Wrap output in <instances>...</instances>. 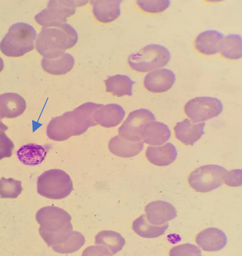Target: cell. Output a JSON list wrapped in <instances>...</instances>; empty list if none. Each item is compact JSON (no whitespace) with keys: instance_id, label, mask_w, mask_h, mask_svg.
<instances>
[{"instance_id":"obj_15","label":"cell","mask_w":242,"mask_h":256,"mask_svg":"<svg viewBox=\"0 0 242 256\" xmlns=\"http://www.w3.org/2000/svg\"><path fill=\"white\" fill-rule=\"evenodd\" d=\"M196 242L205 252H214L222 250L228 244V238L220 230L210 228L200 232L196 236Z\"/></svg>"},{"instance_id":"obj_30","label":"cell","mask_w":242,"mask_h":256,"mask_svg":"<svg viewBox=\"0 0 242 256\" xmlns=\"http://www.w3.org/2000/svg\"><path fill=\"white\" fill-rule=\"evenodd\" d=\"M137 4L140 8L145 12L158 13L166 11L170 5V1L161 0V1H137Z\"/></svg>"},{"instance_id":"obj_34","label":"cell","mask_w":242,"mask_h":256,"mask_svg":"<svg viewBox=\"0 0 242 256\" xmlns=\"http://www.w3.org/2000/svg\"><path fill=\"white\" fill-rule=\"evenodd\" d=\"M240 172V170H236L228 172L226 176L224 184L230 186H241V184H239L238 181V180L239 182L241 181L240 178H239L238 180V176H241V174L238 175L239 172Z\"/></svg>"},{"instance_id":"obj_29","label":"cell","mask_w":242,"mask_h":256,"mask_svg":"<svg viewBox=\"0 0 242 256\" xmlns=\"http://www.w3.org/2000/svg\"><path fill=\"white\" fill-rule=\"evenodd\" d=\"M22 182L12 178L0 179V198H16L22 194Z\"/></svg>"},{"instance_id":"obj_21","label":"cell","mask_w":242,"mask_h":256,"mask_svg":"<svg viewBox=\"0 0 242 256\" xmlns=\"http://www.w3.org/2000/svg\"><path fill=\"white\" fill-rule=\"evenodd\" d=\"M146 156L150 163L157 166H168L172 164L178 156L175 146L166 144L160 147H148Z\"/></svg>"},{"instance_id":"obj_28","label":"cell","mask_w":242,"mask_h":256,"mask_svg":"<svg viewBox=\"0 0 242 256\" xmlns=\"http://www.w3.org/2000/svg\"><path fill=\"white\" fill-rule=\"evenodd\" d=\"M86 240L83 235L78 232H72V236L64 244L52 247L54 252L60 254H70L77 252L85 244Z\"/></svg>"},{"instance_id":"obj_1","label":"cell","mask_w":242,"mask_h":256,"mask_svg":"<svg viewBox=\"0 0 242 256\" xmlns=\"http://www.w3.org/2000/svg\"><path fill=\"white\" fill-rule=\"evenodd\" d=\"M102 106L93 102L85 103L74 110L54 118L48 124L46 135L51 140L64 141L84 134L90 127L97 126L93 114Z\"/></svg>"},{"instance_id":"obj_24","label":"cell","mask_w":242,"mask_h":256,"mask_svg":"<svg viewBox=\"0 0 242 256\" xmlns=\"http://www.w3.org/2000/svg\"><path fill=\"white\" fill-rule=\"evenodd\" d=\"M105 83L106 92L113 96H123L132 95V86L135 82L128 76L117 74L108 77Z\"/></svg>"},{"instance_id":"obj_9","label":"cell","mask_w":242,"mask_h":256,"mask_svg":"<svg viewBox=\"0 0 242 256\" xmlns=\"http://www.w3.org/2000/svg\"><path fill=\"white\" fill-rule=\"evenodd\" d=\"M224 106L220 99L199 96L192 99L184 106V113L194 122H204L220 116Z\"/></svg>"},{"instance_id":"obj_27","label":"cell","mask_w":242,"mask_h":256,"mask_svg":"<svg viewBox=\"0 0 242 256\" xmlns=\"http://www.w3.org/2000/svg\"><path fill=\"white\" fill-rule=\"evenodd\" d=\"M220 52L221 56L230 60L242 58V36L238 34H230L221 41Z\"/></svg>"},{"instance_id":"obj_31","label":"cell","mask_w":242,"mask_h":256,"mask_svg":"<svg viewBox=\"0 0 242 256\" xmlns=\"http://www.w3.org/2000/svg\"><path fill=\"white\" fill-rule=\"evenodd\" d=\"M170 256H202L201 250L196 246L186 244L172 248L169 252Z\"/></svg>"},{"instance_id":"obj_8","label":"cell","mask_w":242,"mask_h":256,"mask_svg":"<svg viewBox=\"0 0 242 256\" xmlns=\"http://www.w3.org/2000/svg\"><path fill=\"white\" fill-rule=\"evenodd\" d=\"M228 172L222 166L215 164L202 166L192 172L188 182L198 192H212L224 184Z\"/></svg>"},{"instance_id":"obj_14","label":"cell","mask_w":242,"mask_h":256,"mask_svg":"<svg viewBox=\"0 0 242 256\" xmlns=\"http://www.w3.org/2000/svg\"><path fill=\"white\" fill-rule=\"evenodd\" d=\"M205 122L196 124L189 119L176 124L174 130L176 139L184 144L194 146L204 134Z\"/></svg>"},{"instance_id":"obj_32","label":"cell","mask_w":242,"mask_h":256,"mask_svg":"<svg viewBox=\"0 0 242 256\" xmlns=\"http://www.w3.org/2000/svg\"><path fill=\"white\" fill-rule=\"evenodd\" d=\"M14 148V143L6 134L4 132L0 133V160L12 156Z\"/></svg>"},{"instance_id":"obj_16","label":"cell","mask_w":242,"mask_h":256,"mask_svg":"<svg viewBox=\"0 0 242 256\" xmlns=\"http://www.w3.org/2000/svg\"><path fill=\"white\" fill-rule=\"evenodd\" d=\"M26 102L24 98L16 93L0 95V118H14L24 113Z\"/></svg>"},{"instance_id":"obj_20","label":"cell","mask_w":242,"mask_h":256,"mask_svg":"<svg viewBox=\"0 0 242 256\" xmlns=\"http://www.w3.org/2000/svg\"><path fill=\"white\" fill-rule=\"evenodd\" d=\"M74 56L64 52L56 56L44 58L41 64L44 70L49 74L59 76L69 72L74 68Z\"/></svg>"},{"instance_id":"obj_22","label":"cell","mask_w":242,"mask_h":256,"mask_svg":"<svg viewBox=\"0 0 242 256\" xmlns=\"http://www.w3.org/2000/svg\"><path fill=\"white\" fill-rule=\"evenodd\" d=\"M144 148L142 142H132L122 139L118 136L114 137L108 143V148L112 153L124 158L136 156Z\"/></svg>"},{"instance_id":"obj_10","label":"cell","mask_w":242,"mask_h":256,"mask_svg":"<svg viewBox=\"0 0 242 256\" xmlns=\"http://www.w3.org/2000/svg\"><path fill=\"white\" fill-rule=\"evenodd\" d=\"M156 117L149 110L140 108L132 111L118 129V136L132 142H142V130L148 122L155 121Z\"/></svg>"},{"instance_id":"obj_25","label":"cell","mask_w":242,"mask_h":256,"mask_svg":"<svg viewBox=\"0 0 242 256\" xmlns=\"http://www.w3.org/2000/svg\"><path fill=\"white\" fill-rule=\"evenodd\" d=\"M168 228V224L154 226L148 224L146 215H142L132 223V228L139 236L145 238H155L162 236Z\"/></svg>"},{"instance_id":"obj_5","label":"cell","mask_w":242,"mask_h":256,"mask_svg":"<svg viewBox=\"0 0 242 256\" xmlns=\"http://www.w3.org/2000/svg\"><path fill=\"white\" fill-rule=\"evenodd\" d=\"M38 192L42 196L53 200L68 196L74 190L71 178L59 169L49 170L38 177Z\"/></svg>"},{"instance_id":"obj_12","label":"cell","mask_w":242,"mask_h":256,"mask_svg":"<svg viewBox=\"0 0 242 256\" xmlns=\"http://www.w3.org/2000/svg\"><path fill=\"white\" fill-rule=\"evenodd\" d=\"M147 220L154 226H160L178 216L176 208L165 201L157 200L148 204L145 208Z\"/></svg>"},{"instance_id":"obj_13","label":"cell","mask_w":242,"mask_h":256,"mask_svg":"<svg viewBox=\"0 0 242 256\" xmlns=\"http://www.w3.org/2000/svg\"><path fill=\"white\" fill-rule=\"evenodd\" d=\"M126 111L118 104H112L103 106L96 110L93 118L96 124L104 128H113L118 126L123 121Z\"/></svg>"},{"instance_id":"obj_7","label":"cell","mask_w":242,"mask_h":256,"mask_svg":"<svg viewBox=\"0 0 242 256\" xmlns=\"http://www.w3.org/2000/svg\"><path fill=\"white\" fill-rule=\"evenodd\" d=\"M88 2L83 0H52L46 8L35 16V20L44 28L59 27L66 24L68 18L76 12V8Z\"/></svg>"},{"instance_id":"obj_3","label":"cell","mask_w":242,"mask_h":256,"mask_svg":"<svg viewBox=\"0 0 242 256\" xmlns=\"http://www.w3.org/2000/svg\"><path fill=\"white\" fill-rule=\"evenodd\" d=\"M76 30L68 24L59 27L43 28L36 41V48L44 58L64 53L78 42Z\"/></svg>"},{"instance_id":"obj_6","label":"cell","mask_w":242,"mask_h":256,"mask_svg":"<svg viewBox=\"0 0 242 256\" xmlns=\"http://www.w3.org/2000/svg\"><path fill=\"white\" fill-rule=\"evenodd\" d=\"M171 59L166 47L158 44H150L129 56L128 62L132 70L146 72L165 67Z\"/></svg>"},{"instance_id":"obj_23","label":"cell","mask_w":242,"mask_h":256,"mask_svg":"<svg viewBox=\"0 0 242 256\" xmlns=\"http://www.w3.org/2000/svg\"><path fill=\"white\" fill-rule=\"evenodd\" d=\"M48 150L44 146L28 144L22 146L17 152V156L20 162L28 166H36L44 160Z\"/></svg>"},{"instance_id":"obj_26","label":"cell","mask_w":242,"mask_h":256,"mask_svg":"<svg viewBox=\"0 0 242 256\" xmlns=\"http://www.w3.org/2000/svg\"><path fill=\"white\" fill-rule=\"evenodd\" d=\"M95 244L103 246L110 250L112 254L120 252L126 244V240L117 232L104 230L96 235Z\"/></svg>"},{"instance_id":"obj_11","label":"cell","mask_w":242,"mask_h":256,"mask_svg":"<svg viewBox=\"0 0 242 256\" xmlns=\"http://www.w3.org/2000/svg\"><path fill=\"white\" fill-rule=\"evenodd\" d=\"M176 82V76L172 70L160 69L152 70L146 76L144 86L150 92L162 93L170 90Z\"/></svg>"},{"instance_id":"obj_2","label":"cell","mask_w":242,"mask_h":256,"mask_svg":"<svg viewBox=\"0 0 242 256\" xmlns=\"http://www.w3.org/2000/svg\"><path fill=\"white\" fill-rule=\"evenodd\" d=\"M36 218L40 224L39 234L48 247L64 244L74 232L72 216L63 208L56 206L41 208Z\"/></svg>"},{"instance_id":"obj_35","label":"cell","mask_w":242,"mask_h":256,"mask_svg":"<svg viewBox=\"0 0 242 256\" xmlns=\"http://www.w3.org/2000/svg\"><path fill=\"white\" fill-rule=\"evenodd\" d=\"M4 68V60L0 57V72H2V70Z\"/></svg>"},{"instance_id":"obj_17","label":"cell","mask_w":242,"mask_h":256,"mask_svg":"<svg viewBox=\"0 0 242 256\" xmlns=\"http://www.w3.org/2000/svg\"><path fill=\"white\" fill-rule=\"evenodd\" d=\"M142 136V140L147 144L160 146L170 140L171 132L168 125L152 121L143 126Z\"/></svg>"},{"instance_id":"obj_33","label":"cell","mask_w":242,"mask_h":256,"mask_svg":"<svg viewBox=\"0 0 242 256\" xmlns=\"http://www.w3.org/2000/svg\"><path fill=\"white\" fill-rule=\"evenodd\" d=\"M82 256H113L108 249L101 245L91 246L82 252Z\"/></svg>"},{"instance_id":"obj_4","label":"cell","mask_w":242,"mask_h":256,"mask_svg":"<svg viewBox=\"0 0 242 256\" xmlns=\"http://www.w3.org/2000/svg\"><path fill=\"white\" fill-rule=\"evenodd\" d=\"M37 32L25 22L14 24L0 43L2 54L10 57H20L34 49Z\"/></svg>"},{"instance_id":"obj_18","label":"cell","mask_w":242,"mask_h":256,"mask_svg":"<svg viewBox=\"0 0 242 256\" xmlns=\"http://www.w3.org/2000/svg\"><path fill=\"white\" fill-rule=\"evenodd\" d=\"M90 2L94 14L100 22H111L120 15L121 0H94Z\"/></svg>"},{"instance_id":"obj_19","label":"cell","mask_w":242,"mask_h":256,"mask_svg":"<svg viewBox=\"0 0 242 256\" xmlns=\"http://www.w3.org/2000/svg\"><path fill=\"white\" fill-rule=\"evenodd\" d=\"M224 35L218 30H209L200 34L194 41L196 50L206 56H212L220 52Z\"/></svg>"}]
</instances>
